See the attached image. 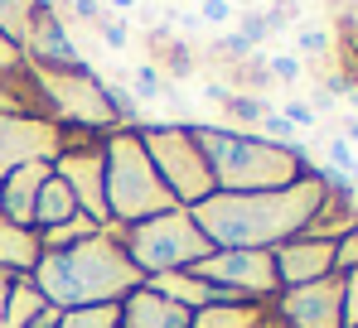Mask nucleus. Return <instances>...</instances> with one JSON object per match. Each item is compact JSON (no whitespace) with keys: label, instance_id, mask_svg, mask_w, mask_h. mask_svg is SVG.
<instances>
[{"label":"nucleus","instance_id":"nucleus-1","mask_svg":"<svg viewBox=\"0 0 358 328\" xmlns=\"http://www.w3.org/2000/svg\"><path fill=\"white\" fill-rule=\"evenodd\" d=\"M329 203V184L320 174H305L291 188L271 193H213L189 208L199 232L213 241V251H276L281 241L305 237Z\"/></svg>","mask_w":358,"mask_h":328},{"label":"nucleus","instance_id":"nucleus-2","mask_svg":"<svg viewBox=\"0 0 358 328\" xmlns=\"http://www.w3.org/2000/svg\"><path fill=\"white\" fill-rule=\"evenodd\" d=\"M29 280L39 285V295H44L54 309L121 304L131 290H141V285H145V275L131 266L126 246H117V241L107 237V227H102V232H92V237H87V241H78V246L49 251V256L34 266Z\"/></svg>","mask_w":358,"mask_h":328},{"label":"nucleus","instance_id":"nucleus-3","mask_svg":"<svg viewBox=\"0 0 358 328\" xmlns=\"http://www.w3.org/2000/svg\"><path fill=\"white\" fill-rule=\"evenodd\" d=\"M218 193H271V188H291L305 179V150L291 145H271L252 131H223V126H194Z\"/></svg>","mask_w":358,"mask_h":328},{"label":"nucleus","instance_id":"nucleus-4","mask_svg":"<svg viewBox=\"0 0 358 328\" xmlns=\"http://www.w3.org/2000/svg\"><path fill=\"white\" fill-rule=\"evenodd\" d=\"M102 160H107V218L117 222H145L179 208L175 193L165 188V179L155 174V164L141 145V131H121L102 145Z\"/></svg>","mask_w":358,"mask_h":328},{"label":"nucleus","instance_id":"nucleus-5","mask_svg":"<svg viewBox=\"0 0 358 328\" xmlns=\"http://www.w3.org/2000/svg\"><path fill=\"white\" fill-rule=\"evenodd\" d=\"M126 256H131V266L141 275L194 271L203 256H213V241L199 232V222L189 218V208H170L160 218H145V222L131 227Z\"/></svg>","mask_w":358,"mask_h":328},{"label":"nucleus","instance_id":"nucleus-6","mask_svg":"<svg viewBox=\"0 0 358 328\" xmlns=\"http://www.w3.org/2000/svg\"><path fill=\"white\" fill-rule=\"evenodd\" d=\"M141 145H145V155L155 164V174L165 179V188L175 193V203L194 208V203L218 193L208 155H203V145H199V135L189 126H150V131H141Z\"/></svg>","mask_w":358,"mask_h":328},{"label":"nucleus","instance_id":"nucleus-7","mask_svg":"<svg viewBox=\"0 0 358 328\" xmlns=\"http://www.w3.org/2000/svg\"><path fill=\"white\" fill-rule=\"evenodd\" d=\"M34 87L63 121L87 126V131H107L117 121V111L107 102L102 82L92 77V68H39L34 63Z\"/></svg>","mask_w":358,"mask_h":328},{"label":"nucleus","instance_id":"nucleus-8","mask_svg":"<svg viewBox=\"0 0 358 328\" xmlns=\"http://www.w3.org/2000/svg\"><path fill=\"white\" fill-rule=\"evenodd\" d=\"M194 275L203 280V285H213L218 295H271L281 280H276V261H271V251H213V256H203Z\"/></svg>","mask_w":358,"mask_h":328},{"label":"nucleus","instance_id":"nucleus-9","mask_svg":"<svg viewBox=\"0 0 358 328\" xmlns=\"http://www.w3.org/2000/svg\"><path fill=\"white\" fill-rule=\"evenodd\" d=\"M59 145H63L59 121H44V116H10V111H0V179H5L10 169L29 164V160H49V155H59Z\"/></svg>","mask_w":358,"mask_h":328},{"label":"nucleus","instance_id":"nucleus-10","mask_svg":"<svg viewBox=\"0 0 358 328\" xmlns=\"http://www.w3.org/2000/svg\"><path fill=\"white\" fill-rule=\"evenodd\" d=\"M276 309L286 328H344V280L324 275L315 285H296L281 295Z\"/></svg>","mask_w":358,"mask_h":328},{"label":"nucleus","instance_id":"nucleus-11","mask_svg":"<svg viewBox=\"0 0 358 328\" xmlns=\"http://www.w3.org/2000/svg\"><path fill=\"white\" fill-rule=\"evenodd\" d=\"M54 174L73 188L78 208L97 227H107V160H102V150H68V155H59Z\"/></svg>","mask_w":358,"mask_h":328},{"label":"nucleus","instance_id":"nucleus-12","mask_svg":"<svg viewBox=\"0 0 358 328\" xmlns=\"http://www.w3.org/2000/svg\"><path fill=\"white\" fill-rule=\"evenodd\" d=\"M334 241L339 237H291V241H281L271 251L276 280L286 290H296V285H315V280L334 275Z\"/></svg>","mask_w":358,"mask_h":328},{"label":"nucleus","instance_id":"nucleus-13","mask_svg":"<svg viewBox=\"0 0 358 328\" xmlns=\"http://www.w3.org/2000/svg\"><path fill=\"white\" fill-rule=\"evenodd\" d=\"M49 174H54L49 160H29V164H20V169H10L0 179V218L15 222V227H34V198H39V188H44Z\"/></svg>","mask_w":358,"mask_h":328},{"label":"nucleus","instance_id":"nucleus-14","mask_svg":"<svg viewBox=\"0 0 358 328\" xmlns=\"http://www.w3.org/2000/svg\"><path fill=\"white\" fill-rule=\"evenodd\" d=\"M117 309H121V328H189V309L155 295V290H145V285L131 290Z\"/></svg>","mask_w":358,"mask_h":328},{"label":"nucleus","instance_id":"nucleus-15","mask_svg":"<svg viewBox=\"0 0 358 328\" xmlns=\"http://www.w3.org/2000/svg\"><path fill=\"white\" fill-rule=\"evenodd\" d=\"M44 261V237L34 227H15V222L0 218V271H29Z\"/></svg>","mask_w":358,"mask_h":328},{"label":"nucleus","instance_id":"nucleus-16","mask_svg":"<svg viewBox=\"0 0 358 328\" xmlns=\"http://www.w3.org/2000/svg\"><path fill=\"white\" fill-rule=\"evenodd\" d=\"M145 290H155V295H165V299L184 304L189 314H194V309H203V304H213V299H223L213 285H203L194 271H160V275H145Z\"/></svg>","mask_w":358,"mask_h":328},{"label":"nucleus","instance_id":"nucleus-17","mask_svg":"<svg viewBox=\"0 0 358 328\" xmlns=\"http://www.w3.org/2000/svg\"><path fill=\"white\" fill-rule=\"evenodd\" d=\"M78 213H83V208H78L73 188L63 184L59 174H49L44 188H39V198H34V227H39V232H54V227H63L68 218H78Z\"/></svg>","mask_w":358,"mask_h":328},{"label":"nucleus","instance_id":"nucleus-18","mask_svg":"<svg viewBox=\"0 0 358 328\" xmlns=\"http://www.w3.org/2000/svg\"><path fill=\"white\" fill-rule=\"evenodd\" d=\"M189 328H266V314L257 304H238V299H213L203 309L189 314Z\"/></svg>","mask_w":358,"mask_h":328},{"label":"nucleus","instance_id":"nucleus-19","mask_svg":"<svg viewBox=\"0 0 358 328\" xmlns=\"http://www.w3.org/2000/svg\"><path fill=\"white\" fill-rule=\"evenodd\" d=\"M49 309V299L39 295V285L34 280H15L10 275V299H5V328H24L34 324L39 314Z\"/></svg>","mask_w":358,"mask_h":328},{"label":"nucleus","instance_id":"nucleus-20","mask_svg":"<svg viewBox=\"0 0 358 328\" xmlns=\"http://www.w3.org/2000/svg\"><path fill=\"white\" fill-rule=\"evenodd\" d=\"M39 5H44V0H0V34H10V39L24 49L29 24H34V15H39Z\"/></svg>","mask_w":358,"mask_h":328},{"label":"nucleus","instance_id":"nucleus-21","mask_svg":"<svg viewBox=\"0 0 358 328\" xmlns=\"http://www.w3.org/2000/svg\"><path fill=\"white\" fill-rule=\"evenodd\" d=\"M59 328H121L117 304H83V309H63Z\"/></svg>","mask_w":358,"mask_h":328},{"label":"nucleus","instance_id":"nucleus-22","mask_svg":"<svg viewBox=\"0 0 358 328\" xmlns=\"http://www.w3.org/2000/svg\"><path fill=\"white\" fill-rule=\"evenodd\" d=\"M92 232H102V227L87 218V213H78V218H68L63 227H54V232H39V237H44V246L63 251V246H78V241H87Z\"/></svg>","mask_w":358,"mask_h":328},{"label":"nucleus","instance_id":"nucleus-23","mask_svg":"<svg viewBox=\"0 0 358 328\" xmlns=\"http://www.w3.org/2000/svg\"><path fill=\"white\" fill-rule=\"evenodd\" d=\"M131 92H136L141 102H160L170 87H165V77H160L155 63H136V68H131Z\"/></svg>","mask_w":358,"mask_h":328},{"label":"nucleus","instance_id":"nucleus-24","mask_svg":"<svg viewBox=\"0 0 358 328\" xmlns=\"http://www.w3.org/2000/svg\"><path fill=\"white\" fill-rule=\"evenodd\" d=\"M291 49H296L300 63H305V58H324V54H329V29H320V24H300L296 39H291Z\"/></svg>","mask_w":358,"mask_h":328},{"label":"nucleus","instance_id":"nucleus-25","mask_svg":"<svg viewBox=\"0 0 358 328\" xmlns=\"http://www.w3.org/2000/svg\"><path fill=\"white\" fill-rule=\"evenodd\" d=\"M344 271H358V222L344 227V237L334 241V275H344Z\"/></svg>","mask_w":358,"mask_h":328},{"label":"nucleus","instance_id":"nucleus-26","mask_svg":"<svg viewBox=\"0 0 358 328\" xmlns=\"http://www.w3.org/2000/svg\"><path fill=\"white\" fill-rule=\"evenodd\" d=\"M97 34H102V49H112V54H126L131 49V24L126 20H102Z\"/></svg>","mask_w":358,"mask_h":328},{"label":"nucleus","instance_id":"nucleus-27","mask_svg":"<svg viewBox=\"0 0 358 328\" xmlns=\"http://www.w3.org/2000/svg\"><path fill=\"white\" fill-rule=\"evenodd\" d=\"M199 24H233L238 20V0H199Z\"/></svg>","mask_w":358,"mask_h":328},{"label":"nucleus","instance_id":"nucleus-28","mask_svg":"<svg viewBox=\"0 0 358 328\" xmlns=\"http://www.w3.org/2000/svg\"><path fill=\"white\" fill-rule=\"evenodd\" d=\"M276 111H281V116H286V121H291L296 131H315V126H320V116H315V107H310V102H300V97H291L286 107H276Z\"/></svg>","mask_w":358,"mask_h":328},{"label":"nucleus","instance_id":"nucleus-29","mask_svg":"<svg viewBox=\"0 0 358 328\" xmlns=\"http://www.w3.org/2000/svg\"><path fill=\"white\" fill-rule=\"evenodd\" d=\"M266 73H271V77H281V82H300L305 63H300L296 54H271V58H266Z\"/></svg>","mask_w":358,"mask_h":328},{"label":"nucleus","instance_id":"nucleus-30","mask_svg":"<svg viewBox=\"0 0 358 328\" xmlns=\"http://www.w3.org/2000/svg\"><path fill=\"white\" fill-rule=\"evenodd\" d=\"M266 111H271V107L257 102V97H228V116H238V121H252V126H257Z\"/></svg>","mask_w":358,"mask_h":328},{"label":"nucleus","instance_id":"nucleus-31","mask_svg":"<svg viewBox=\"0 0 358 328\" xmlns=\"http://www.w3.org/2000/svg\"><path fill=\"white\" fill-rule=\"evenodd\" d=\"M344 328H358V271H344Z\"/></svg>","mask_w":358,"mask_h":328},{"label":"nucleus","instance_id":"nucleus-32","mask_svg":"<svg viewBox=\"0 0 358 328\" xmlns=\"http://www.w3.org/2000/svg\"><path fill=\"white\" fill-rule=\"evenodd\" d=\"M73 15L87 20V24H102V20H107V15H102V0H73Z\"/></svg>","mask_w":358,"mask_h":328},{"label":"nucleus","instance_id":"nucleus-33","mask_svg":"<svg viewBox=\"0 0 358 328\" xmlns=\"http://www.w3.org/2000/svg\"><path fill=\"white\" fill-rule=\"evenodd\" d=\"M59 319H63V309H54V304H49V309H44L34 324H24V328H59Z\"/></svg>","mask_w":358,"mask_h":328},{"label":"nucleus","instance_id":"nucleus-34","mask_svg":"<svg viewBox=\"0 0 358 328\" xmlns=\"http://www.w3.org/2000/svg\"><path fill=\"white\" fill-rule=\"evenodd\" d=\"M102 5H107L112 15H136V10H141V0H102Z\"/></svg>","mask_w":358,"mask_h":328},{"label":"nucleus","instance_id":"nucleus-35","mask_svg":"<svg viewBox=\"0 0 358 328\" xmlns=\"http://www.w3.org/2000/svg\"><path fill=\"white\" fill-rule=\"evenodd\" d=\"M5 299H10V275L0 271V328H5Z\"/></svg>","mask_w":358,"mask_h":328},{"label":"nucleus","instance_id":"nucleus-36","mask_svg":"<svg viewBox=\"0 0 358 328\" xmlns=\"http://www.w3.org/2000/svg\"><path fill=\"white\" fill-rule=\"evenodd\" d=\"M344 140H349V145H358V116H349V121H344Z\"/></svg>","mask_w":358,"mask_h":328},{"label":"nucleus","instance_id":"nucleus-37","mask_svg":"<svg viewBox=\"0 0 358 328\" xmlns=\"http://www.w3.org/2000/svg\"><path fill=\"white\" fill-rule=\"evenodd\" d=\"M344 102H349V107H358V87H349V92H344Z\"/></svg>","mask_w":358,"mask_h":328}]
</instances>
